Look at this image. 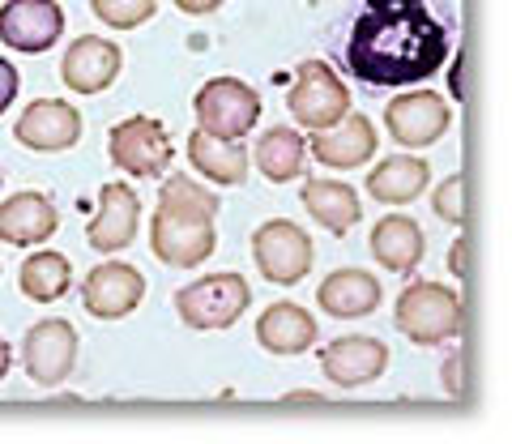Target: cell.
<instances>
[{
    "mask_svg": "<svg viewBox=\"0 0 512 444\" xmlns=\"http://www.w3.org/2000/svg\"><path fill=\"white\" fill-rule=\"evenodd\" d=\"M448 60V26L427 0H367L346 43V69L355 82L419 86Z\"/></svg>",
    "mask_w": 512,
    "mask_h": 444,
    "instance_id": "obj_1",
    "label": "cell"
},
{
    "mask_svg": "<svg viewBox=\"0 0 512 444\" xmlns=\"http://www.w3.org/2000/svg\"><path fill=\"white\" fill-rule=\"evenodd\" d=\"M393 321L414 346H440L461 333L466 312H461V295L453 287H444V282H410L397 295Z\"/></svg>",
    "mask_w": 512,
    "mask_h": 444,
    "instance_id": "obj_2",
    "label": "cell"
},
{
    "mask_svg": "<svg viewBox=\"0 0 512 444\" xmlns=\"http://www.w3.org/2000/svg\"><path fill=\"white\" fill-rule=\"evenodd\" d=\"M252 304V287L239 274H205L175 291V312L188 329H227Z\"/></svg>",
    "mask_w": 512,
    "mask_h": 444,
    "instance_id": "obj_3",
    "label": "cell"
},
{
    "mask_svg": "<svg viewBox=\"0 0 512 444\" xmlns=\"http://www.w3.org/2000/svg\"><path fill=\"white\" fill-rule=\"evenodd\" d=\"M192 111H197V129L227 141H244L261 120V94L239 77H214L197 90Z\"/></svg>",
    "mask_w": 512,
    "mask_h": 444,
    "instance_id": "obj_4",
    "label": "cell"
},
{
    "mask_svg": "<svg viewBox=\"0 0 512 444\" xmlns=\"http://www.w3.org/2000/svg\"><path fill=\"white\" fill-rule=\"evenodd\" d=\"M107 154L124 176L158 180L171 167V133L163 120L154 116H128L107 133Z\"/></svg>",
    "mask_w": 512,
    "mask_h": 444,
    "instance_id": "obj_5",
    "label": "cell"
},
{
    "mask_svg": "<svg viewBox=\"0 0 512 444\" xmlns=\"http://www.w3.org/2000/svg\"><path fill=\"white\" fill-rule=\"evenodd\" d=\"M286 107H291V116L308 133H320V129H333L350 111V90L325 60H303L295 73V86L286 94Z\"/></svg>",
    "mask_w": 512,
    "mask_h": 444,
    "instance_id": "obj_6",
    "label": "cell"
},
{
    "mask_svg": "<svg viewBox=\"0 0 512 444\" xmlns=\"http://www.w3.org/2000/svg\"><path fill=\"white\" fill-rule=\"evenodd\" d=\"M252 261L265 274V282H278V287H295V282L308 278L312 269V240L308 231L295 227L286 218L261 222L252 235Z\"/></svg>",
    "mask_w": 512,
    "mask_h": 444,
    "instance_id": "obj_7",
    "label": "cell"
},
{
    "mask_svg": "<svg viewBox=\"0 0 512 444\" xmlns=\"http://www.w3.org/2000/svg\"><path fill=\"white\" fill-rule=\"evenodd\" d=\"M384 129L402 150H427L453 129V107L436 90H410L384 107Z\"/></svg>",
    "mask_w": 512,
    "mask_h": 444,
    "instance_id": "obj_8",
    "label": "cell"
},
{
    "mask_svg": "<svg viewBox=\"0 0 512 444\" xmlns=\"http://www.w3.org/2000/svg\"><path fill=\"white\" fill-rule=\"evenodd\" d=\"M64 35V9L56 0H5L0 5V43L39 56Z\"/></svg>",
    "mask_w": 512,
    "mask_h": 444,
    "instance_id": "obj_9",
    "label": "cell"
},
{
    "mask_svg": "<svg viewBox=\"0 0 512 444\" xmlns=\"http://www.w3.org/2000/svg\"><path fill=\"white\" fill-rule=\"evenodd\" d=\"M73 359H77V329L69 321H60V316L39 321L22 342L26 376L43 389H56L60 380L73 372Z\"/></svg>",
    "mask_w": 512,
    "mask_h": 444,
    "instance_id": "obj_10",
    "label": "cell"
},
{
    "mask_svg": "<svg viewBox=\"0 0 512 444\" xmlns=\"http://www.w3.org/2000/svg\"><path fill=\"white\" fill-rule=\"evenodd\" d=\"M141 299H146V278L128 261L94 265L82 282V304L90 316H99V321H120V316L137 312Z\"/></svg>",
    "mask_w": 512,
    "mask_h": 444,
    "instance_id": "obj_11",
    "label": "cell"
},
{
    "mask_svg": "<svg viewBox=\"0 0 512 444\" xmlns=\"http://www.w3.org/2000/svg\"><path fill=\"white\" fill-rule=\"evenodd\" d=\"M320 368L338 389H363L389 368V346L380 338H367V333H346L320 351Z\"/></svg>",
    "mask_w": 512,
    "mask_h": 444,
    "instance_id": "obj_12",
    "label": "cell"
},
{
    "mask_svg": "<svg viewBox=\"0 0 512 444\" xmlns=\"http://www.w3.org/2000/svg\"><path fill=\"white\" fill-rule=\"evenodd\" d=\"M13 137L35 154H60V150L77 146V137H82V116H77V107H69L64 99H35L18 116V124H13Z\"/></svg>",
    "mask_w": 512,
    "mask_h": 444,
    "instance_id": "obj_13",
    "label": "cell"
},
{
    "mask_svg": "<svg viewBox=\"0 0 512 444\" xmlns=\"http://www.w3.org/2000/svg\"><path fill=\"white\" fill-rule=\"evenodd\" d=\"M120 47L99 35H82L69 43V52L60 56V77L73 94H103L120 77Z\"/></svg>",
    "mask_w": 512,
    "mask_h": 444,
    "instance_id": "obj_14",
    "label": "cell"
},
{
    "mask_svg": "<svg viewBox=\"0 0 512 444\" xmlns=\"http://www.w3.org/2000/svg\"><path fill=\"white\" fill-rule=\"evenodd\" d=\"M214 244H218L214 222H184V218H171L163 210H154L150 248H154V257L163 261V265L192 269V265H201L205 257H210Z\"/></svg>",
    "mask_w": 512,
    "mask_h": 444,
    "instance_id": "obj_15",
    "label": "cell"
},
{
    "mask_svg": "<svg viewBox=\"0 0 512 444\" xmlns=\"http://www.w3.org/2000/svg\"><path fill=\"white\" fill-rule=\"evenodd\" d=\"M137 222H141V197L137 188L128 184H103L99 188V214L90 222V248L111 257V252H124L137 240Z\"/></svg>",
    "mask_w": 512,
    "mask_h": 444,
    "instance_id": "obj_16",
    "label": "cell"
},
{
    "mask_svg": "<svg viewBox=\"0 0 512 444\" xmlns=\"http://www.w3.org/2000/svg\"><path fill=\"white\" fill-rule=\"evenodd\" d=\"M308 154L316 163H325L333 171H350V167H363L367 158L376 154V124L359 116V111H346V116L333 124V129H320L312 137Z\"/></svg>",
    "mask_w": 512,
    "mask_h": 444,
    "instance_id": "obj_17",
    "label": "cell"
},
{
    "mask_svg": "<svg viewBox=\"0 0 512 444\" xmlns=\"http://www.w3.org/2000/svg\"><path fill=\"white\" fill-rule=\"evenodd\" d=\"M60 227V214L52 197L43 193H13L0 201V240L13 248H35L43 240H52Z\"/></svg>",
    "mask_w": 512,
    "mask_h": 444,
    "instance_id": "obj_18",
    "label": "cell"
},
{
    "mask_svg": "<svg viewBox=\"0 0 512 444\" xmlns=\"http://www.w3.org/2000/svg\"><path fill=\"white\" fill-rule=\"evenodd\" d=\"M380 299H384V287L367 274V269H338V274H329L316 291V304L329 316H338V321L372 316L380 308Z\"/></svg>",
    "mask_w": 512,
    "mask_h": 444,
    "instance_id": "obj_19",
    "label": "cell"
},
{
    "mask_svg": "<svg viewBox=\"0 0 512 444\" xmlns=\"http://www.w3.org/2000/svg\"><path fill=\"white\" fill-rule=\"evenodd\" d=\"M316 333H320L316 316L308 308L291 304V299L265 308L261 321H256V342H261L269 355H303L316 342Z\"/></svg>",
    "mask_w": 512,
    "mask_h": 444,
    "instance_id": "obj_20",
    "label": "cell"
},
{
    "mask_svg": "<svg viewBox=\"0 0 512 444\" xmlns=\"http://www.w3.org/2000/svg\"><path fill=\"white\" fill-rule=\"evenodd\" d=\"M188 163L201 171L210 184H244L248 180V150L244 141H227V137H214L205 129H192L188 137Z\"/></svg>",
    "mask_w": 512,
    "mask_h": 444,
    "instance_id": "obj_21",
    "label": "cell"
},
{
    "mask_svg": "<svg viewBox=\"0 0 512 444\" xmlns=\"http://www.w3.org/2000/svg\"><path fill=\"white\" fill-rule=\"evenodd\" d=\"M423 252H427V235L406 214H389L372 227V257L384 269H393V274H410L423 261Z\"/></svg>",
    "mask_w": 512,
    "mask_h": 444,
    "instance_id": "obj_22",
    "label": "cell"
},
{
    "mask_svg": "<svg viewBox=\"0 0 512 444\" xmlns=\"http://www.w3.org/2000/svg\"><path fill=\"white\" fill-rule=\"evenodd\" d=\"M299 201L320 227L333 231V235H346L350 227L359 222V193L350 184H338V180H303L299 188Z\"/></svg>",
    "mask_w": 512,
    "mask_h": 444,
    "instance_id": "obj_23",
    "label": "cell"
},
{
    "mask_svg": "<svg viewBox=\"0 0 512 444\" xmlns=\"http://www.w3.org/2000/svg\"><path fill=\"white\" fill-rule=\"evenodd\" d=\"M427 180H431V167L419 154H389L367 176V193L384 205H410L427 188Z\"/></svg>",
    "mask_w": 512,
    "mask_h": 444,
    "instance_id": "obj_24",
    "label": "cell"
},
{
    "mask_svg": "<svg viewBox=\"0 0 512 444\" xmlns=\"http://www.w3.org/2000/svg\"><path fill=\"white\" fill-rule=\"evenodd\" d=\"M256 158V167H261L265 180L274 184H286V180H299L303 176V163H308V141H303L295 129H269L261 133V141L248 150Z\"/></svg>",
    "mask_w": 512,
    "mask_h": 444,
    "instance_id": "obj_25",
    "label": "cell"
},
{
    "mask_svg": "<svg viewBox=\"0 0 512 444\" xmlns=\"http://www.w3.org/2000/svg\"><path fill=\"white\" fill-rule=\"evenodd\" d=\"M218 205L222 201L214 188L197 184L192 176H167L163 188H158V210L171 218H184V222H214Z\"/></svg>",
    "mask_w": 512,
    "mask_h": 444,
    "instance_id": "obj_26",
    "label": "cell"
},
{
    "mask_svg": "<svg viewBox=\"0 0 512 444\" xmlns=\"http://www.w3.org/2000/svg\"><path fill=\"white\" fill-rule=\"evenodd\" d=\"M22 295L35 299V304H52V299H60L64 291H69L73 282V265L64 252H35V257L22 261Z\"/></svg>",
    "mask_w": 512,
    "mask_h": 444,
    "instance_id": "obj_27",
    "label": "cell"
},
{
    "mask_svg": "<svg viewBox=\"0 0 512 444\" xmlns=\"http://www.w3.org/2000/svg\"><path fill=\"white\" fill-rule=\"evenodd\" d=\"M90 9L111 30H137L154 18L158 0H90Z\"/></svg>",
    "mask_w": 512,
    "mask_h": 444,
    "instance_id": "obj_28",
    "label": "cell"
},
{
    "mask_svg": "<svg viewBox=\"0 0 512 444\" xmlns=\"http://www.w3.org/2000/svg\"><path fill=\"white\" fill-rule=\"evenodd\" d=\"M431 205H436V214L448 222V227H461V222H466V180H461V176H448V180L436 188Z\"/></svg>",
    "mask_w": 512,
    "mask_h": 444,
    "instance_id": "obj_29",
    "label": "cell"
},
{
    "mask_svg": "<svg viewBox=\"0 0 512 444\" xmlns=\"http://www.w3.org/2000/svg\"><path fill=\"white\" fill-rule=\"evenodd\" d=\"M18 82H22L18 69H13L9 60L0 56V116H5V111L13 107V99H18Z\"/></svg>",
    "mask_w": 512,
    "mask_h": 444,
    "instance_id": "obj_30",
    "label": "cell"
},
{
    "mask_svg": "<svg viewBox=\"0 0 512 444\" xmlns=\"http://www.w3.org/2000/svg\"><path fill=\"white\" fill-rule=\"evenodd\" d=\"M175 9L188 13V18H205V13L222 9V0H175Z\"/></svg>",
    "mask_w": 512,
    "mask_h": 444,
    "instance_id": "obj_31",
    "label": "cell"
},
{
    "mask_svg": "<svg viewBox=\"0 0 512 444\" xmlns=\"http://www.w3.org/2000/svg\"><path fill=\"white\" fill-rule=\"evenodd\" d=\"M448 393H453V398H461V351L448 355Z\"/></svg>",
    "mask_w": 512,
    "mask_h": 444,
    "instance_id": "obj_32",
    "label": "cell"
},
{
    "mask_svg": "<svg viewBox=\"0 0 512 444\" xmlns=\"http://www.w3.org/2000/svg\"><path fill=\"white\" fill-rule=\"evenodd\" d=\"M448 265H453V274L461 278V274H466V244H453V252H448Z\"/></svg>",
    "mask_w": 512,
    "mask_h": 444,
    "instance_id": "obj_33",
    "label": "cell"
},
{
    "mask_svg": "<svg viewBox=\"0 0 512 444\" xmlns=\"http://www.w3.org/2000/svg\"><path fill=\"white\" fill-rule=\"evenodd\" d=\"M9 363H13V355H9V342H5V338H0V380H5V376H9Z\"/></svg>",
    "mask_w": 512,
    "mask_h": 444,
    "instance_id": "obj_34",
    "label": "cell"
}]
</instances>
